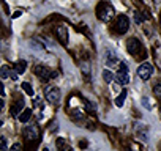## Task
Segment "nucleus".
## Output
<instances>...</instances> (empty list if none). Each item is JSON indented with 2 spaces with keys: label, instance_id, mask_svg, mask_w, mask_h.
I'll return each instance as SVG.
<instances>
[{
  "label": "nucleus",
  "instance_id": "f257e3e1",
  "mask_svg": "<svg viewBox=\"0 0 161 151\" xmlns=\"http://www.w3.org/2000/svg\"><path fill=\"white\" fill-rule=\"evenodd\" d=\"M114 14H115V10H114V7H112L109 2H101V3H98V7H97V16H98L100 21L109 22V21L114 18Z\"/></svg>",
  "mask_w": 161,
  "mask_h": 151
},
{
  "label": "nucleus",
  "instance_id": "f03ea898",
  "mask_svg": "<svg viewBox=\"0 0 161 151\" xmlns=\"http://www.w3.org/2000/svg\"><path fill=\"white\" fill-rule=\"evenodd\" d=\"M115 79L120 85H128L130 84V74H128V66L126 63H119V71L115 74Z\"/></svg>",
  "mask_w": 161,
  "mask_h": 151
},
{
  "label": "nucleus",
  "instance_id": "7ed1b4c3",
  "mask_svg": "<svg viewBox=\"0 0 161 151\" xmlns=\"http://www.w3.org/2000/svg\"><path fill=\"white\" fill-rule=\"evenodd\" d=\"M35 74L40 77V81L41 82H47L49 79H55L57 77V72L54 71V72H51L46 66H43V65H38L36 68H35Z\"/></svg>",
  "mask_w": 161,
  "mask_h": 151
},
{
  "label": "nucleus",
  "instance_id": "20e7f679",
  "mask_svg": "<svg viewBox=\"0 0 161 151\" xmlns=\"http://www.w3.org/2000/svg\"><path fill=\"white\" fill-rule=\"evenodd\" d=\"M44 96H46V101L51 104H57L60 101V91L57 87H47L44 90Z\"/></svg>",
  "mask_w": 161,
  "mask_h": 151
},
{
  "label": "nucleus",
  "instance_id": "39448f33",
  "mask_svg": "<svg viewBox=\"0 0 161 151\" xmlns=\"http://www.w3.org/2000/svg\"><path fill=\"white\" fill-rule=\"evenodd\" d=\"M128 29H130V19H128L125 14H120V16L117 18V24H115V30H117V33L123 35V33L128 32Z\"/></svg>",
  "mask_w": 161,
  "mask_h": 151
},
{
  "label": "nucleus",
  "instance_id": "423d86ee",
  "mask_svg": "<svg viewBox=\"0 0 161 151\" xmlns=\"http://www.w3.org/2000/svg\"><path fill=\"white\" fill-rule=\"evenodd\" d=\"M152 74H153V66L150 63H142L137 68V76H139L142 81H148Z\"/></svg>",
  "mask_w": 161,
  "mask_h": 151
},
{
  "label": "nucleus",
  "instance_id": "0eeeda50",
  "mask_svg": "<svg viewBox=\"0 0 161 151\" xmlns=\"http://www.w3.org/2000/svg\"><path fill=\"white\" fill-rule=\"evenodd\" d=\"M126 49H128V52H130L131 55H136L139 50H142V44L139 43L137 38H130V39L126 41Z\"/></svg>",
  "mask_w": 161,
  "mask_h": 151
},
{
  "label": "nucleus",
  "instance_id": "6e6552de",
  "mask_svg": "<svg viewBox=\"0 0 161 151\" xmlns=\"http://www.w3.org/2000/svg\"><path fill=\"white\" fill-rule=\"evenodd\" d=\"M25 137L29 138V140H35V138H38V135H40V131H38V126H27L25 128Z\"/></svg>",
  "mask_w": 161,
  "mask_h": 151
},
{
  "label": "nucleus",
  "instance_id": "1a4fd4ad",
  "mask_svg": "<svg viewBox=\"0 0 161 151\" xmlns=\"http://www.w3.org/2000/svg\"><path fill=\"white\" fill-rule=\"evenodd\" d=\"M119 58H117V55L112 52V50H108L106 52V65L109 66V68H112V66H119Z\"/></svg>",
  "mask_w": 161,
  "mask_h": 151
},
{
  "label": "nucleus",
  "instance_id": "9d476101",
  "mask_svg": "<svg viewBox=\"0 0 161 151\" xmlns=\"http://www.w3.org/2000/svg\"><path fill=\"white\" fill-rule=\"evenodd\" d=\"M55 32H57L58 39H60L63 44H66V43H68V30H66V27H65V25H58Z\"/></svg>",
  "mask_w": 161,
  "mask_h": 151
},
{
  "label": "nucleus",
  "instance_id": "9b49d317",
  "mask_svg": "<svg viewBox=\"0 0 161 151\" xmlns=\"http://www.w3.org/2000/svg\"><path fill=\"white\" fill-rule=\"evenodd\" d=\"M22 109H24V101L22 99H19L13 107H11V115L13 117H18V115H21V112H22Z\"/></svg>",
  "mask_w": 161,
  "mask_h": 151
},
{
  "label": "nucleus",
  "instance_id": "f8f14e48",
  "mask_svg": "<svg viewBox=\"0 0 161 151\" xmlns=\"http://www.w3.org/2000/svg\"><path fill=\"white\" fill-rule=\"evenodd\" d=\"M25 69H27V61L19 60V61H16V63H14V71H18L19 74L25 72Z\"/></svg>",
  "mask_w": 161,
  "mask_h": 151
},
{
  "label": "nucleus",
  "instance_id": "ddd939ff",
  "mask_svg": "<svg viewBox=\"0 0 161 151\" xmlns=\"http://www.w3.org/2000/svg\"><path fill=\"white\" fill-rule=\"evenodd\" d=\"M30 117H32V110H30V109H25V110L21 112V115H19V121H21V123H27V121L30 120Z\"/></svg>",
  "mask_w": 161,
  "mask_h": 151
},
{
  "label": "nucleus",
  "instance_id": "4468645a",
  "mask_svg": "<svg viewBox=\"0 0 161 151\" xmlns=\"http://www.w3.org/2000/svg\"><path fill=\"white\" fill-rule=\"evenodd\" d=\"M126 95H128L126 90H123V91L115 98V106H117V107H122V106H123V102H125V99H126Z\"/></svg>",
  "mask_w": 161,
  "mask_h": 151
},
{
  "label": "nucleus",
  "instance_id": "2eb2a0df",
  "mask_svg": "<svg viewBox=\"0 0 161 151\" xmlns=\"http://www.w3.org/2000/svg\"><path fill=\"white\" fill-rule=\"evenodd\" d=\"M103 79H104L108 84H111V82L114 81V74H112L109 69H104V71H103Z\"/></svg>",
  "mask_w": 161,
  "mask_h": 151
},
{
  "label": "nucleus",
  "instance_id": "dca6fc26",
  "mask_svg": "<svg viewBox=\"0 0 161 151\" xmlns=\"http://www.w3.org/2000/svg\"><path fill=\"white\" fill-rule=\"evenodd\" d=\"M22 90H24L29 96H33V95H35V93H33V88H32V85H30L29 82H24V84H22Z\"/></svg>",
  "mask_w": 161,
  "mask_h": 151
},
{
  "label": "nucleus",
  "instance_id": "f3484780",
  "mask_svg": "<svg viewBox=\"0 0 161 151\" xmlns=\"http://www.w3.org/2000/svg\"><path fill=\"white\" fill-rule=\"evenodd\" d=\"M0 74H2V79H7V77H10V76H11V72H10V68H8V66H2V69H0Z\"/></svg>",
  "mask_w": 161,
  "mask_h": 151
},
{
  "label": "nucleus",
  "instance_id": "a211bd4d",
  "mask_svg": "<svg viewBox=\"0 0 161 151\" xmlns=\"http://www.w3.org/2000/svg\"><path fill=\"white\" fill-rule=\"evenodd\" d=\"M134 21H136V24H142V22H144V18H142V14H141L139 11L134 13Z\"/></svg>",
  "mask_w": 161,
  "mask_h": 151
},
{
  "label": "nucleus",
  "instance_id": "6ab92c4d",
  "mask_svg": "<svg viewBox=\"0 0 161 151\" xmlns=\"http://www.w3.org/2000/svg\"><path fill=\"white\" fill-rule=\"evenodd\" d=\"M142 106H144L145 109H148V110H152V104L148 102V98H145V96L142 98Z\"/></svg>",
  "mask_w": 161,
  "mask_h": 151
},
{
  "label": "nucleus",
  "instance_id": "aec40b11",
  "mask_svg": "<svg viewBox=\"0 0 161 151\" xmlns=\"http://www.w3.org/2000/svg\"><path fill=\"white\" fill-rule=\"evenodd\" d=\"M0 143H2V149L5 151V149H7V138L2 137V138H0Z\"/></svg>",
  "mask_w": 161,
  "mask_h": 151
},
{
  "label": "nucleus",
  "instance_id": "412c9836",
  "mask_svg": "<svg viewBox=\"0 0 161 151\" xmlns=\"http://www.w3.org/2000/svg\"><path fill=\"white\" fill-rule=\"evenodd\" d=\"M155 93H156V95H161V85H156V87H155Z\"/></svg>",
  "mask_w": 161,
  "mask_h": 151
},
{
  "label": "nucleus",
  "instance_id": "4be33fe9",
  "mask_svg": "<svg viewBox=\"0 0 161 151\" xmlns=\"http://www.w3.org/2000/svg\"><path fill=\"white\" fill-rule=\"evenodd\" d=\"M119 85H120V84H119V82H117V84H115V85H114V88H112V90H114V91H115V93H117V91H119Z\"/></svg>",
  "mask_w": 161,
  "mask_h": 151
},
{
  "label": "nucleus",
  "instance_id": "5701e85b",
  "mask_svg": "<svg viewBox=\"0 0 161 151\" xmlns=\"http://www.w3.org/2000/svg\"><path fill=\"white\" fill-rule=\"evenodd\" d=\"M13 149H16V151H18V149H21V145H19V143H16V145H13Z\"/></svg>",
  "mask_w": 161,
  "mask_h": 151
},
{
  "label": "nucleus",
  "instance_id": "b1692460",
  "mask_svg": "<svg viewBox=\"0 0 161 151\" xmlns=\"http://www.w3.org/2000/svg\"><path fill=\"white\" fill-rule=\"evenodd\" d=\"M19 16H21V11H16V13H14V16H13V18H19Z\"/></svg>",
  "mask_w": 161,
  "mask_h": 151
}]
</instances>
